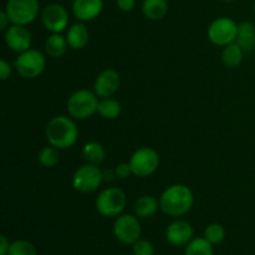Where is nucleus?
Returning <instances> with one entry per match:
<instances>
[{
    "mask_svg": "<svg viewBox=\"0 0 255 255\" xmlns=\"http://www.w3.org/2000/svg\"><path fill=\"white\" fill-rule=\"evenodd\" d=\"M127 198L124 191L119 188H106L97 196L95 207L101 216L111 218L119 217L126 207Z\"/></svg>",
    "mask_w": 255,
    "mask_h": 255,
    "instance_id": "nucleus-6",
    "label": "nucleus"
},
{
    "mask_svg": "<svg viewBox=\"0 0 255 255\" xmlns=\"http://www.w3.org/2000/svg\"><path fill=\"white\" fill-rule=\"evenodd\" d=\"M254 12H255V4H254Z\"/></svg>",
    "mask_w": 255,
    "mask_h": 255,
    "instance_id": "nucleus-35",
    "label": "nucleus"
},
{
    "mask_svg": "<svg viewBox=\"0 0 255 255\" xmlns=\"http://www.w3.org/2000/svg\"><path fill=\"white\" fill-rule=\"evenodd\" d=\"M67 47H69V42H67L66 36H62L61 32L51 34L45 41V51L52 59L61 57L66 52Z\"/></svg>",
    "mask_w": 255,
    "mask_h": 255,
    "instance_id": "nucleus-20",
    "label": "nucleus"
},
{
    "mask_svg": "<svg viewBox=\"0 0 255 255\" xmlns=\"http://www.w3.org/2000/svg\"><path fill=\"white\" fill-rule=\"evenodd\" d=\"M5 11L11 24L26 26L39 15V0H7Z\"/></svg>",
    "mask_w": 255,
    "mask_h": 255,
    "instance_id": "nucleus-5",
    "label": "nucleus"
},
{
    "mask_svg": "<svg viewBox=\"0 0 255 255\" xmlns=\"http://www.w3.org/2000/svg\"><path fill=\"white\" fill-rule=\"evenodd\" d=\"M238 34V24L228 16L217 17L208 27V39L217 46H227L236 42Z\"/></svg>",
    "mask_w": 255,
    "mask_h": 255,
    "instance_id": "nucleus-9",
    "label": "nucleus"
},
{
    "mask_svg": "<svg viewBox=\"0 0 255 255\" xmlns=\"http://www.w3.org/2000/svg\"><path fill=\"white\" fill-rule=\"evenodd\" d=\"M213 244L206 238H194L187 244L184 255H213Z\"/></svg>",
    "mask_w": 255,
    "mask_h": 255,
    "instance_id": "nucleus-25",
    "label": "nucleus"
},
{
    "mask_svg": "<svg viewBox=\"0 0 255 255\" xmlns=\"http://www.w3.org/2000/svg\"><path fill=\"white\" fill-rule=\"evenodd\" d=\"M10 75H11V65L6 60H1L0 61V76H1L2 81L9 79Z\"/></svg>",
    "mask_w": 255,
    "mask_h": 255,
    "instance_id": "nucleus-31",
    "label": "nucleus"
},
{
    "mask_svg": "<svg viewBox=\"0 0 255 255\" xmlns=\"http://www.w3.org/2000/svg\"><path fill=\"white\" fill-rule=\"evenodd\" d=\"M159 208V201L153 196H144L139 197L136 202H134V216L138 217L139 219H147L153 217L157 213Z\"/></svg>",
    "mask_w": 255,
    "mask_h": 255,
    "instance_id": "nucleus-18",
    "label": "nucleus"
},
{
    "mask_svg": "<svg viewBox=\"0 0 255 255\" xmlns=\"http://www.w3.org/2000/svg\"><path fill=\"white\" fill-rule=\"evenodd\" d=\"M137 0H116V5L121 11L128 12L132 11L136 6Z\"/></svg>",
    "mask_w": 255,
    "mask_h": 255,
    "instance_id": "nucleus-30",
    "label": "nucleus"
},
{
    "mask_svg": "<svg viewBox=\"0 0 255 255\" xmlns=\"http://www.w3.org/2000/svg\"><path fill=\"white\" fill-rule=\"evenodd\" d=\"M104 182V172L96 164L86 163L79 167L72 176V187L80 193H92Z\"/></svg>",
    "mask_w": 255,
    "mask_h": 255,
    "instance_id": "nucleus-7",
    "label": "nucleus"
},
{
    "mask_svg": "<svg viewBox=\"0 0 255 255\" xmlns=\"http://www.w3.org/2000/svg\"><path fill=\"white\" fill-rule=\"evenodd\" d=\"M69 12L62 5L52 2L41 10V22L47 31L60 34L69 26Z\"/></svg>",
    "mask_w": 255,
    "mask_h": 255,
    "instance_id": "nucleus-11",
    "label": "nucleus"
},
{
    "mask_svg": "<svg viewBox=\"0 0 255 255\" xmlns=\"http://www.w3.org/2000/svg\"><path fill=\"white\" fill-rule=\"evenodd\" d=\"M224 237H226V231H224L223 226L218 223L209 224L204 231V238L212 244H219L223 242Z\"/></svg>",
    "mask_w": 255,
    "mask_h": 255,
    "instance_id": "nucleus-26",
    "label": "nucleus"
},
{
    "mask_svg": "<svg viewBox=\"0 0 255 255\" xmlns=\"http://www.w3.org/2000/svg\"><path fill=\"white\" fill-rule=\"evenodd\" d=\"M236 42L244 52H251L255 49V25L252 21H242L238 24V34Z\"/></svg>",
    "mask_w": 255,
    "mask_h": 255,
    "instance_id": "nucleus-17",
    "label": "nucleus"
},
{
    "mask_svg": "<svg viewBox=\"0 0 255 255\" xmlns=\"http://www.w3.org/2000/svg\"><path fill=\"white\" fill-rule=\"evenodd\" d=\"M99 102V96L95 92L86 89L77 90L67 100L66 110L72 119L87 120L97 112Z\"/></svg>",
    "mask_w": 255,
    "mask_h": 255,
    "instance_id": "nucleus-3",
    "label": "nucleus"
},
{
    "mask_svg": "<svg viewBox=\"0 0 255 255\" xmlns=\"http://www.w3.org/2000/svg\"><path fill=\"white\" fill-rule=\"evenodd\" d=\"M193 228L186 221H176L166 229V239L172 246H187L193 239Z\"/></svg>",
    "mask_w": 255,
    "mask_h": 255,
    "instance_id": "nucleus-14",
    "label": "nucleus"
},
{
    "mask_svg": "<svg viewBox=\"0 0 255 255\" xmlns=\"http://www.w3.org/2000/svg\"><path fill=\"white\" fill-rule=\"evenodd\" d=\"M5 42L11 51L20 54L30 49L32 37L26 27L12 24L5 30Z\"/></svg>",
    "mask_w": 255,
    "mask_h": 255,
    "instance_id": "nucleus-12",
    "label": "nucleus"
},
{
    "mask_svg": "<svg viewBox=\"0 0 255 255\" xmlns=\"http://www.w3.org/2000/svg\"><path fill=\"white\" fill-rule=\"evenodd\" d=\"M14 67L20 76L27 80H34L44 72L46 59L39 50L29 49L17 55L14 61Z\"/></svg>",
    "mask_w": 255,
    "mask_h": 255,
    "instance_id": "nucleus-4",
    "label": "nucleus"
},
{
    "mask_svg": "<svg viewBox=\"0 0 255 255\" xmlns=\"http://www.w3.org/2000/svg\"><path fill=\"white\" fill-rule=\"evenodd\" d=\"M66 40L69 42V46L74 50H81L89 44L90 32L86 25L82 21L72 24L69 27L66 34Z\"/></svg>",
    "mask_w": 255,
    "mask_h": 255,
    "instance_id": "nucleus-16",
    "label": "nucleus"
},
{
    "mask_svg": "<svg viewBox=\"0 0 255 255\" xmlns=\"http://www.w3.org/2000/svg\"><path fill=\"white\" fill-rule=\"evenodd\" d=\"M45 136L49 144L59 149H67L76 143L79 128L72 117L56 116L47 122Z\"/></svg>",
    "mask_w": 255,
    "mask_h": 255,
    "instance_id": "nucleus-2",
    "label": "nucleus"
},
{
    "mask_svg": "<svg viewBox=\"0 0 255 255\" xmlns=\"http://www.w3.org/2000/svg\"><path fill=\"white\" fill-rule=\"evenodd\" d=\"M193 203V192L186 184H172L159 197V208L171 217L184 216L191 211Z\"/></svg>",
    "mask_w": 255,
    "mask_h": 255,
    "instance_id": "nucleus-1",
    "label": "nucleus"
},
{
    "mask_svg": "<svg viewBox=\"0 0 255 255\" xmlns=\"http://www.w3.org/2000/svg\"><path fill=\"white\" fill-rule=\"evenodd\" d=\"M121 84L120 74L114 69L104 70L94 82V92L101 99L112 97Z\"/></svg>",
    "mask_w": 255,
    "mask_h": 255,
    "instance_id": "nucleus-13",
    "label": "nucleus"
},
{
    "mask_svg": "<svg viewBox=\"0 0 255 255\" xmlns=\"http://www.w3.org/2000/svg\"><path fill=\"white\" fill-rule=\"evenodd\" d=\"M37 161L45 168H54L60 162L59 148L51 146V144L42 147L37 154Z\"/></svg>",
    "mask_w": 255,
    "mask_h": 255,
    "instance_id": "nucleus-24",
    "label": "nucleus"
},
{
    "mask_svg": "<svg viewBox=\"0 0 255 255\" xmlns=\"http://www.w3.org/2000/svg\"><path fill=\"white\" fill-rule=\"evenodd\" d=\"M81 153L87 163L96 164V166L102 163V162L105 161V157H106V151H105L104 146L96 141L87 142V143L82 147Z\"/></svg>",
    "mask_w": 255,
    "mask_h": 255,
    "instance_id": "nucleus-22",
    "label": "nucleus"
},
{
    "mask_svg": "<svg viewBox=\"0 0 255 255\" xmlns=\"http://www.w3.org/2000/svg\"><path fill=\"white\" fill-rule=\"evenodd\" d=\"M132 251L134 255H154L153 244L146 239H138L132 244Z\"/></svg>",
    "mask_w": 255,
    "mask_h": 255,
    "instance_id": "nucleus-28",
    "label": "nucleus"
},
{
    "mask_svg": "<svg viewBox=\"0 0 255 255\" xmlns=\"http://www.w3.org/2000/svg\"><path fill=\"white\" fill-rule=\"evenodd\" d=\"M10 249V243L6 239V237H0V255H7Z\"/></svg>",
    "mask_w": 255,
    "mask_h": 255,
    "instance_id": "nucleus-32",
    "label": "nucleus"
},
{
    "mask_svg": "<svg viewBox=\"0 0 255 255\" xmlns=\"http://www.w3.org/2000/svg\"><path fill=\"white\" fill-rule=\"evenodd\" d=\"M142 12L148 20L158 21L163 19L168 12V4L166 0H143Z\"/></svg>",
    "mask_w": 255,
    "mask_h": 255,
    "instance_id": "nucleus-19",
    "label": "nucleus"
},
{
    "mask_svg": "<svg viewBox=\"0 0 255 255\" xmlns=\"http://www.w3.org/2000/svg\"><path fill=\"white\" fill-rule=\"evenodd\" d=\"M243 59L244 51L237 42H232V44L224 46L223 52H222V61H223L224 66H227L228 69H236L243 62Z\"/></svg>",
    "mask_w": 255,
    "mask_h": 255,
    "instance_id": "nucleus-21",
    "label": "nucleus"
},
{
    "mask_svg": "<svg viewBox=\"0 0 255 255\" xmlns=\"http://www.w3.org/2000/svg\"><path fill=\"white\" fill-rule=\"evenodd\" d=\"M132 174L136 177H148L157 171L159 166V156L151 147H141L129 158Z\"/></svg>",
    "mask_w": 255,
    "mask_h": 255,
    "instance_id": "nucleus-8",
    "label": "nucleus"
},
{
    "mask_svg": "<svg viewBox=\"0 0 255 255\" xmlns=\"http://www.w3.org/2000/svg\"><path fill=\"white\" fill-rule=\"evenodd\" d=\"M7 255H36V249L27 241H15L10 244Z\"/></svg>",
    "mask_w": 255,
    "mask_h": 255,
    "instance_id": "nucleus-27",
    "label": "nucleus"
},
{
    "mask_svg": "<svg viewBox=\"0 0 255 255\" xmlns=\"http://www.w3.org/2000/svg\"><path fill=\"white\" fill-rule=\"evenodd\" d=\"M104 10V0H74L72 14L79 21H91Z\"/></svg>",
    "mask_w": 255,
    "mask_h": 255,
    "instance_id": "nucleus-15",
    "label": "nucleus"
},
{
    "mask_svg": "<svg viewBox=\"0 0 255 255\" xmlns=\"http://www.w3.org/2000/svg\"><path fill=\"white\" fill-rule=\"evenodd\" d=\"M115 174H116V177H119V178L121 179L128 178L129 174H132V169H131V166H129V163L117 164L116 168H115Z\"/></svg>",
    "mask_w": 255,
    "mask_h": 255,
    "instance_id": "nucleus-29",
    "label": "nucleus"
},
{
    "mask_svg": "<svg viewBox=\"0 0 255 255\" xmlns=\"http://www.w3.org/2000/svg\"><path fill=\"white\" fill-rule=\"evenodd\" d=\"M97 112L106 120H115L121 115V104L112 97L101 99Z\"/></svg>",
    "mask_w": 255,
    "mask_h": 255,
    "instance_id": "nucleus-23",
    "label": "nucleus"
},
{
    "mask_svg": "<svg viewBox=\"0 0 255 255\" xmlns=\"http://www.w3.org/2000/svg\"><path fill=\"white\" fill-rule=\"evenodd\" d=\"M10 24V19L9 16H7L6 11L5 10H2V11H0V30H6L7 25Z\"/></svg>",
    "mask_w": 255,
    "mask_h": 255,
    "instance_id": "nucleus-33",
    "label": "nucleus"
},
{
    "mask_svg": "<svg viewBox=\"0 0 255 255\" xmlns=\"http://www.w3.org/2000/svg\"><path fill=\"white\" fill-rule=\"evenodd\" d=\"M222 1H226V2H231V1H234V0H222Z\"/></svg>",
    "mask_w": 255,
    "mask_h": 255,
    "instance_id": "nucleus-34",
    "label": "nucleus"
},
{
    "mask_svg": "<svg viewBox=\"0 0 255 255\" xmlns=\"http://www.w3.org/2000/svg\"><path fill=\"white\" fill-rule=\"evenodd\" d=\"M141 223L137 216L120 214L114 223V234L124 244H133L141 236Z\"/></svg>",
    "mask_w": 255,
    "mask_h": 255,
    "instance_id": "nucleus-10",
    "label": "nucleus"
}]
</instances>
